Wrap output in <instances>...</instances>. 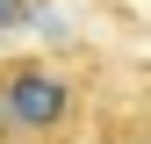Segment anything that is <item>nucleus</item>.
I'll return each instance as SVG.
<instances>
[{
	"mask_svg": "<svg viewBox=\"0 0 151 144\" xmlns=\"http://www.w3.org/2000/svg\"><path fill=\"white\" fill-rule=\"evenodd\" d=\"M115 72L93 50H7L0 58V144H115L122 137Z\"/></svg>",
	"mask_w": 151,
	"mask_h": 144,
	"instance_id": "nucleus-1",
	"label": "nucleus"
},
{
	"mask_svg": "<svg viewBox=\"0 0 151 144\" xmlns=\"http://www.w3.org/2000/svg\"><path fill=\"white\" fill-rule=\"evenodd\" d=\"M115 144H151V86L122 108V137H115Z\"/></svg>",
	"mask_w": 151,
	"mask_h": 144,
	"instance_id": "nucleus-2",
	"label": "nucleus"
},
{
	"mask_svg": "<svg viewBox=\"0 0 151 144\" xmlns=\"http://www.w3.org/2000/svg\"><path fill=\"white\" fill-rule=\"evenodd\" d=\"M14 7H22V0H0V29H7V22H14Z\"/></svg>",
	"mask_w": 151,
	"mask_h": 144,
	"instance_id": "nucleus-3",
	"label": "nucleus"
}]
</instances>
